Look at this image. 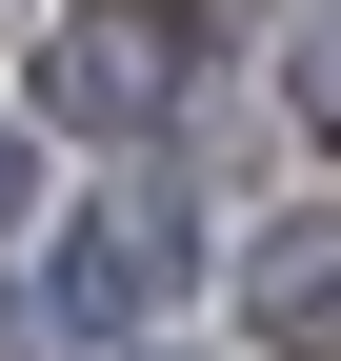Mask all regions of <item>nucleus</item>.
Instances as JSON below:
<instances>
[{"label":"nucleus","instance_id":"obj_1","mask_svg":"<svg viewBox=\"0 0 341 361\" xmlns=\"http://www.w3.org/2000/svg\"><path fill=\"white\" fill-rule=\"evenodd\" d=\"M161 281H181V221H161V201H101L61 241V322H141Z\"/></svg>","mask_w":341,"mask_h":361},{"label":"nucleus","instance_id":"obj_2","mask_svg":"<svg viewBox=\"0 0 341 361\" xmlns=\"http://www.w3.org/2000/svg\"><path fill=\"white\" fill-rule=\"evenodd\" d=\"M161 101H181V40L161 20H80L61 40V121H161Z\"/></svg>","mask_w":341,"mask_h":361},{"label":"nucleus","instance_id":"obj_5","mask_svg":"<svg viewBox=\"0 0 341 361\" xmlns=\"http://www.w3.org/2000/svg\"><path fill=\"white\" fill-rule=\"evenodd\" d=\"M0 221H20V121H0Z\"/></svg>","mask_w":341,"mask_h":361},{"label":"nucleus","instance_id":"obj_4","mask_svg":"<svg viewBox=\"0 0 341 361\" xmlns=\"http://www.w3.org/2000/svg\"><path fill=\"white\" fill-rule=\"evenodd\" d=\"M302 121H321V141H341V20L302 40Z\"/></svg>","mask_w":341,"mask_h":361},{"label":"nucleus","instance_id":"obj_3","mask_svg":"<svg viewBox=\"0 0 341 361\" xmlns=\"http://www.w3.org/2000/svg\"><path fill=\"white\" fill-rule=\"evenodd\" d=\"M261 341H341V221H281L261 241Z\"/></svg>","mask_w":341,"mask_h":361}]
</instances>
